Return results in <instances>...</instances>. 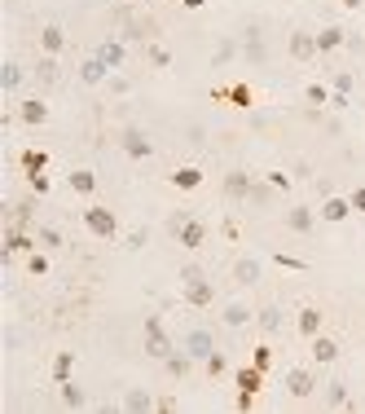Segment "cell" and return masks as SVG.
Listing matches in <instances>:
<instances>
[{
	"mask_svg": "<svg viewBox=\"0 0 365 414\" xmlns=\"http://www.w3.org/2000/svg\"><path fill=\"white\" fill-rule=\"evenodd\" d=\"M22 80H27V71H22L18 62H5V66H0V89H5V93H18Z\"/></svg>",
	"mask_w": 365,
	"mask_h": 414,
	"instance_id": "cell-27",
	"label": "cell"
},
{
	"mask_svg": "<svg viewBox=\"0 0 365 414\" xmlns=\"http://www.w3.org/2000/svg\"><path fill=\"white\" fill-rule=\"evenodd\" d=\"M106 89H110L115 97H123L128 89H133V84H128V80H123V75H110V80H106Z\"/></svg>",
	"mask_w": 365,
	"mask_h": 414,
	"instance_id": "cell-49",
	"label": "cell"
},
{
	"mask_svg": "<svg viewBox=\"0 0 365 414\" xmlns=\"http://www.w3.org/2000/svg\"><path fill=\"white\" fill-rule=\"evenodd\" d=\"M216 101H233V106H251V89L247 84H233V89H216Z\"/></svg>",
	"mask_w": 365,
	"mask_h": 414,
	"instance_id": "cell-31",
	"label": "cell"
},
{
	"mask_svg": "<svg viewBox=\"0 0 365 414\" xmlns=\"http://www.w3.org/2000/svg\"><path fill=\"white\" fill-rule=\"evenodd\" d=\"M255 322H259V330H264V335H277V330H282V308H277V304L259 308V313H255Z\"/></svg>",
	"mask_w": 365,
	"mask_h": 414,
	"instance_id": "cell-30",
	"label": "cell"
},
{
	"mask_svg": "<svg viewBox=\"0 0 365 414\" xmlns=\"http://www.w3.org/2000/svg\"><path fill=\"white\" fill-rule=\"evenodd\" d=\"M163 366H168V375H172V379H185V375H190V366H194V357H190V353H172V357L163 361Z\"/></svg>",
	"mask_w": 365,
	"mask_h": 414,
	"instance_id": "cell-32",
	"label": "cell"
},
{
	"mask_svg": "<svg viewBox=\"0 0 365 414\" xmlns=\"http://www.w3.org/2000/svg\"><path fill=\"white\" fill-rule=\"evenodd\" d=\"M145 58H150V66L168 71V66H172V49H168V44H145Z\"/></svg>",
	"mask_w": 365,
	"mask_h": 414,
	"instance_id": "cell-34",
	"label": "cell"
},
{
	"mask_svg": "<svg viewBox=\"0 0 365 414\" xmlns=\"http://www.w3.org/2000/svg\"><path fill=\"white\" fill-rule=\"evenodd\" d=\"M312 225H317V212H312V207H291V212H286V229H291V234H312Z\"/></svg>",
	"mask_w": 365,
	"mask_h": 414,
	"instance_id": "cell-14",
	"label": "cell"
},
{
	"mask_svg": "<svg viewBox=\"0 0 365 414\" xmlns=\"http://www.w3.org/2000/svg\"><path fill=\"white\" fill-rule=\"evenodd\" d=\"M80 80H84V84H106V80H110V66L93 54V58H84V66H80Z\"/></svg>",
	"mask_w": 365,
	"mask_h": 414,
	"instance_id": "cell-20",
	"label": "cell"
},
{
	"mask_svg": "<svg viewBox=\"0 0 365 414\" xmlns=\"http://www.w3.org/2000/svg\"><path fill=\"white\" fill-rule=\"evenodd\" d=\"M251 186H255V176L242 172V168H233V172L225 176V194H229V198H251Z\"/></svg>",
	"mask_w": 365,
	"mask_h": 414,
	"instance_id": "cell-13",
	"label": "cell"
},
{
	"mask_svg": "<svg viewBox=\"0 0 365 414\" xmlns=\"http://www.w3.org/2000/svg\"><path fill=\"white\" fill-rule=\"evenodd\" d=\"M322 322H326V318H322V308H312V304H308V308H299V318H295V326H299V335H304V340L322 335Z\"/></svg>",
	"mask_w": 365,
	"mask_h": 414,
	"instance_id": "cell-18",
	"label": "cell"
},
{
	"mask_svg": "<svg viewBox=\"0 0 365 414\" xmlns=\"http://www.w3.org/2000/svg\"><path fill=\"white\" fill-rule=\"evenodd\" d=\"M36 238H40V247H44V251H53V247H62V229L40 225V229H36Z\"/></svg>",
	"mask_w": 365,
	"mask_h": 414,
	"instance_id": "cell-38",
	"label": "cell"
},
{
	"mask_svg": "<svg viewBox=\"0 0 365 414\" xmlns=\"http://www.w3.org/2000/svg\"><path fill=\"white\" fill-rule=\"evenodd\" d=\"M330 93H352V71H339L330 80Z\"/></svg>",
	"mask_w": 365,
	"mask_h": 414,
	"instance_id": "cell-45",
	"label": "cell"
},
{
	"mask_svg": "<svg viewBox=\"0 0 365 414\" xmlns=\"http://www.w3.org/2000/svg\"><path fill=\"white\" fill-rule=\"evenodd\" d=\"M141 330H145V353H150L154 361H168V357L176 353V344H172V335L163 330V318H159V313H150V318L141 322Z\"/></svg>",
	"mask_w": 365,
	"mask_h": 414,
	"instance_id": "cell-1",
	"label": "cell"
},
{
	"mask_svg": "<svg viewBox=\"0 0 365 414\" xmlns=\"http://www.w3.org/2000/svg\"><path fill=\"white\" fill-rule=\"evenodd\" d=\"M339 5H344V9H361V0H339Z\"/></svg>",
	"mask_w": 365,
	"mask_h": 414,
	"instance_id": "cell-54",
	"label": "cell"
},
{
	"mask_svg": "<svg viewBox=\"0 0 365 414\" xmlns=\"http://www.w3.org/2000/svg\"><path fill=\"white\" fill-rule=\"evenodd\" d=\"M207 5V0H185V9H202Z\"/></svg>",
	"mask_w": 365,
	"mask_h": 414,
	"instance_id": "cell-55",
	"label": "cell"
},
{
	"mask_svg": "<svg viewBox=\"0 0 365 414\" xmlns=\"http://www.w3.org/2000/svg\"><path fill=\"white\" fill-rule=\"evenodd\" d=\"M40 49H44L48 58H58L62 49H66V31L58 27V22H48V27H40Z\"/></svg>",
	"mask_w": 365,
	"mask_h": 414,
	"instance_id": "cell-15",
	"label": "cell"
},
{
	"mask_svg": "<svg viewBox=\"0 0 365 414\" xmlns=\"http://www.w3.org/2000/svg\"><path fill=\"white\" fill-rule=\"evenodd\" d=\"M66 181H71V190H75V194H84V198L97 190V172H88V168H75Z\"/></svg>",
	"mask_w": 365,
	"mask_h": 414,
	"instance_id": "cell-29",
	"label": "cell"
},
{
	"mask_svg": "<svg viewBox=\"0 0 365 414\" xmlns=\"http://www.w3.org/2000/svg\"><path fill=\"white\" fill-rule=\"evenodd\" d=\"M123 410L128 414H150V410H159V397H154L150 388H128V393H123Z\"/></svg>",
	"mask_w": 365,
	"mask_h": 414,
	"instance_id": "cell-8",
	"label": "cell"
},
{
	"mask_svg": "<svg viewBox=\"0 0 365 414\" xmlns=\"http://www.w3.org/2000/svg\"><path fill=\"white\" fill-rule=\"evenodd\" d=\"M123 154H128V159H150V154H154V141L141 133V128H123Z\"/></svg>",
	"mask_w": 365,
	"mask_h": 414,
	"instance_id": "cell-6",
	"label": "cell"
},
{
	"mask_svg": "<svg viewBox=\"0 0 365 414\" xmlns=\"http://www.w3.org/2000/svg\"><path fill=\"white\" fill-rule=\"evenodd\" d=\"M233 383H238L242 393H259V388H264V370H259V366H242L238 375H233Z\"/></svg>",
	"mask_w": 365,
	"mask_h": 414,
	"instance_id": "cell-26",
	"label": "cell"
},
{
	"mask_svg": "<svg viewBox=\"0 0 365 414\" xmlns=\"http://www.w3.org/2000/svg\"><path fill=\"white\" fill-rule=\"evenodd\" d=\"M0 243H5V261H9V256H31L40 238H31L27 229H18V225H9V229H5V238H0Z\"/></svg>",
	"mask_w": 365,
	"mask_h": 414,
	"instance_id": "cell-5",
	"label": "cell"
},
{
	"mask_svg": "<svg viewBox=\"0 0 365 414\" xmlns=\"http://www.w3.org/2000/svg\"><path fill=\"white\" fill-rule=\"evenodd\" d=\"M27 269H31L36 278H44V273H48V256H44V251H31V256H27Z\"/></svg>",
	"mask_w": 365,
	"mask_h": 414,
	"instance_id": "cell-44",
	"label": "cell"
},
{
	"mask_svg": "<svg viewBox=\"0 0 365 414\" xmlns=\"http://www.w3.org/2000/svg\"><path fill=\"white\" fill-rule=\"evenodd\" d=\"M18 123H27V128H40L48 123V106L40 97H27V101H18Z\"/></svg>",
	"mask_w": 365,
	"mask_h": 414,
	"instance_id": "cell-11",
	"label": "cell"
},
{
	"mask_svg": "<svg viewBox=\"0 0 365 414\" xmlns=\"http://www.w3.org/2000/svg\"><path fill=\"white\" fill-rule=\"evenodd\" d=\"M304 97L312 101V106H330V89H326V84H308Z\"/></svg>",
	"mask_w": 365,
	"mask_h": 414,
	"instance_id": "cell-42",
	"label": "cell"
},
{
	"mask_svg": "<svg viewBox=\"0 0 365 414\" xmlns=\"http://www.w3.org/2000/svg\"><path fill=\"white\" fill-rule=\"evenodd\" d=\"M242 54H247V62H264V36H259V27H247V40H242Z\"/></svg>",
	"mask_w": 365,
	"mask_h": 414,
	"instance_id": "cell-25",
	"label": "cell"
},
{
	"mask_svg": "<svg viewBox=\"0 0 365 414\" xmlns=\"http://www.w3.org/2000/svg\"><path fill=\"white\" fill-rule=\"evenodd\" d=\"M259 278H264V265H259L255 256H238V261H233V282H238V287H255Z\"/></svg>",
	"mask_w": 365,
	"mask_h": 414,
	"instance_id": "cell-7",
	"label": "cell"
},
{
	"mask_svg": "<svg viewBox=\"0 0 365 414\" xmlns=\"http://www.w3.org/2000/svg\"><path fill=\"white\" fill-rule=\"evenodd\" d=\"M312 361H317V366H330V361H339V344L330 340V335H312Z\"/></svg>",
	"mask_w": 365,
	"mask_h": 414,
	"instance_id": "cell-19",
	"label": "cell"
},
{
	"mask_svg": "<svg viewBox=\"0 0 365 414\" xmlns=\"http://www.w3.org/2000/svg\"><path fill=\"white\" fill-rule=\"evenodd\" d=\"M273 194H277V190L269 186V181H264V186L255 181V186H251V203H255V207H269V203H273Z\"/></svg>",
	"mask_w": 365,
	"mask_h": 414,
	"instance_id": "cell-41",
	"label": "cell"
},
{
	"mask_svg": "<svg viewBox=\"0 0 365 414\" xmlns=\"http://www.w3.org/2000/svg\"><path fill=\"white\" fill-rule=\"evenodd\" d=\"M58 401H62L66 410H84V405H88V397H84V388L75 383V379H62V383H58Z\"/></svg>",
	"mask_w": 365,
	"mask_h": 414,
	"instance_id": "cell-17",
	"label": "cell"
},
{
	"mask_svg": "<svg viewBox=\"0 0 365 414\" xmlns=\"http://www.w3.org/2000/svg\"><path fill=\"white\" fill-rule=\"evenodd\" d=\"M202 366H207V375H212V379H220V375H229V357L225 353H212Z\"/></svg>",
	"mask_w": 365,
	"mask_h": 414,
	"instance_id": "cell-40",
	"label": "cell"
},
{
	"mask_svg": "<svg viewBox=\"0 0 365 414\" xmlns=\"http://www.w3.org/2000/svg\"><path fill=\"white\" fill-rule=\"evenodd\" d=\"M255 405V393H242V388H238V410H251Z\"/></svg>",
	"mask_w": 365,
	"mask_h": 414,
	"instance_id": "cell-53",
	"label": "cell"
},
{
	"mask_svg": "<svg viewBox=\"0 0 365 414\" xmlns=\"http://www.w3.org/2000/svg\"><path fill=\"white\" fill-rule=\"evenodd\" d=\"M36 80H40V84H53V80H58V58L44 54V58L36 62Z\"/></svg>",
	"mask_w": 365,
	"mask_h": 414,
	"instance_id": "cell-36",
	"label": "cell"
},
{
	"mask_svg": "<svg viewBox=\"0 0 365 414\" xmlns=\"http://www.w3.org/2000/svg\"><path fill=\"white\" fill-rule=\"evenodd\" d=\"M150 243V229H133V234H128V251H141Z\"/></svg>",
	"mask_w": 365,
	"mask_h": 414,
	"instance_id": "cell-46",
	"label": "cell"
},
{
	"mask_svg": "<svg viewBox=\"0 0 365 414\" xmlns=\"http://www.w3.org/2000/svg\"><path fill=\"white\" fill-rule=\"evenodd\" d=\"M180 296H185V304L190 308H212V300H216V287L207 282V273L202 278H190V282H180Z\"/></svg>",
	"mask_w": 365,
	"mask_h": 414,
	"instance_id": "cell-3",
	"label": "cell"
},
{
	"mask_svg": "<svg viewBox=\"0 0 365 414\" xmlns=\"http://www.w3.org/2000/svg\"><path fill=\"white\" fill-rule=\"evenodd\" d=\"M27 181H31V194H36V198L48 194V176H44V172H36V176H27Z\"/></svg>",
	"mask_w": 365,
	"mask_h": 414,
	"instance_id": "cell-47",
	"label": "cell"
},
{
	"mask_svg": "<svg viewBox=\"0 0 365 414\" xmlns=\"http://www.w3.org/2000/svg\"><path fill=\"white\" fill-rule=\"evenodd\" d=\"M71 370H75V353H58V357H53V383L71 379Z\"/></svg>",
	"mask_w": 365,
	"mask_h": 414,
	"instance_id": "cell-37",
	"label": "cell"
},
{
	"mask_svg": "<svg viewBox=\"0 0 365 414\" xmlns=\"http://www.w3.org/2000/svg\"><path fill=\"white\" fill-rule=\"evenodd\" d=\"M273 261H277V265H282V269H308V265H304V261H295V256H282V251H277V256H273Z\"/></svg>",
	"mask_w": 365,
	"mask_h": 414,
	"instance_id": "cell-51",
	"label": "cell"
},
{
	"mask_svg": "<svg viewBox=\"0 0 365 414\" xmlns=\"http://www.w3.org/2000/svg\"><path fill=\"white\" fill-rule=\"evenodd\" d=\"M97 58L106 62L110 71H119V66H123V40H115V36H110V40H101V44H97Z\"/></svg>",
	"mask_w": 365,
	"mask_h": 414,
	"instance_id": "cell-22",
	"label": "cell"
},
{
	"mask_svg": "<svg viewBox=\"0 0 365 414\" xmlns=\"http://www.w3.org/2000/svg\"><path fill=\"white\" fill-rule=\"evenodd\" d=\"M84 225H88V234H93V238H106V243L119 234V216L110 212V207H101V203L84 207Z\"/></svg>",
	"mask_w": 365,
	"mask_h": 414,
	"instance_id": "cell-2",
	"label": "cell"
},
{
	"mask_svg": "<svg viewBox=\"0 0 365 414\" xmlns=\"http://www.w3.org/2000/svg\"><path fill=\"white\" fill-rule=\"evenodd\" d=\"M344 44H348V31H344V27L317 31V54H334V49H344Z\"/></svg>",
	"mask_w": 365,
	"mask_h": 414,
	"instance_id": "cell-23",
	"label": "cell"
},
{
	"mask_svg": "<svg viewBox=\"0 0 365 414\" xmlns=\"http://www.w3.org/2000/svg\"><path fill=\"white\" fill-rule=\"evenodd\" d=\"M176 243H180V247H185V251H198V247L207 243V225H202L198 216H190L185 225H180V229H176Z\"/></svg>",
	"mask_w": 365,
	"mask_h": 414,
	"instance_id": "cell-9",
	"label": "cell"
},
{
	"mask_svg": "<svg viewBox=\"0 0 365 414\" xmlns=\"http://www.w3.org/2000/svg\"><path fill=\"white\" fill-rule=\"evenodd\" d=\"M330 106H334V111H348L352 101H348V93H330Z\"/></svg>",
	"mask_w": 365,
	"mask_h": 414,
	"instance_id": "cell-52",
	"label": "cell"
},
{
	"mask_svg": "<svg viewBox=\"0 0 365 414\" xmlns=\"http://www.w3.org/2000/svg\"><path fill=\"white\" fill-rule=\"evenodd\" d=\"M322 221H330V225H339V221H348L352 216V203L348 198H339V194H330L326 203H322V212H317Z\"/></svg>",
	"mask_w": 365,
	"mask_h": 414,
	"instance_id": "cell-16",
	"label": "cell"
},
{
	"mask_svg": "<svg viewBox=\"0 0 365 414\" xmlns=\"http://www.w3.org/2000/svg\"><path fill=\"white\" fill-rule=\"evenodd\" d=\"M286 393H291L295 401H308L312 393H317V379H312V370L291 366V370H286Z\"/></svg>",
	"mask_w": 365,
	"mask_h": 414,
	"instance_id": "cell-4",
	"label": "cell"
},
{
	"mask_svg": "<svg viewBox=\"0 0 365 414\" xmlns=\"http://www.w3.org/2000/svg\"><path fill=\"white\" fill-rule=\"evenodd\" d=\"M185 353H190L194 361H207V357L216 353V344H212V330H202V326H198V330H190V335H185Z\"/></svg>",
	"mask_w": 365,
	"mask_h": 414,
	"instance_id": "cell-10",
	"label": "cell"
},
{
	"mask_svg": "<svg viewBox=\"0 0 365 414\" xmlns=\"http://www.w3.org/2000/svg\"><path fill=\"white\" fill-rule=\"evenodd\" d=\"M168 181H172L176 190H198V186H202V168H176Z\"/></svg>",
	"mask_w": 365,
	"mask_h": 414,
	"instance_id": "cell-28",
	"label": "cell"
},
{
	"mask_svg": "<svg viewBox=\"0 0 365 414\" xmlns=\"http://www.w3.org/2000/svg\"><path fill=\"white\" fill-rule=\"evenodd\" d=\"M326 405H330V410H348V405H352V393H348L344 379H330V383H326Z\"/></svg>",
	"mask_w": 365,
	"mask_h": 414,
	"instance_id": "cell-21",
	"label": "cell"
},
{
	"mask_svg": "<svg viewBox=\"0 0 365 414\" xmlns=\"http://www.w3.org/2000/svg\"><path fill=\"white\" fill-rule=\"evenodd\" d=\"M348 203H352V212H365V186H356V190L348 194Z\"/></svg>",
	"mask_w": 365,
	"mask_h": 414,
	"instance_id": "cell-50",
	"label": "cell"
},
{
	"mask_svg": "<svg viewBox=\"0 0 365 414\" xmlns=\"http://www.w3.org/2000/svg\"><path fill=\"white\" fill-rule=\"evenodd\" d=\"M31 212H36V198H22V203L14 207V225L27 229V225H31Z\"/></svg>",
	"mask_w": 365,
	"mask_h": 414,
	"instance_id": "cell-39",
	"label": "cell"
},
{
	"mask_svg": "<svg viewBox=\"0 0 365 414\" xmlns=\"http://www.w3.org/2000/svg\"><path fill=\"white\" fill-rule=\"evenodd\" d=\"M264 181L273 190H291V176H286V172H264Z\"/></svg>",
	"mask_w": 365,
	"mask_h": 414,
	"instance_id": "cell-48",
	"label": "cell"
},
{
	"mask_svg": "<svg viewBox=\"0 0 365 414\" xmlns=\"http://www.w3.org/2000/svg\"><path fill=\"white\" fill-rule=\"evenodd\" d=\"M18 163H22V172H27V176H36V172H44V168H48V154H44V150H36V146H27V150L18 154Z\"/></svg>",
	"mask_w": 365,
	"mask_h": 414,
	"instance_id": "cell-24",
	"label": "cell"
},
{
	"mask_svg": "<svg viewBox=\"0 0 365 414\" xmlns=\"http://www.w3.org/2000/svg\"><path fill=\"white\" fill-rule=\"evenodd\" d=\"M291 58L295 62H312L317 58V36L312 31H291Z\"/></svg>",
	"mask_w": 365,
	"mask_h": 414,
	"instance_id": "cell-12",
	"label": "cell"
},
{
	"mask_svg": "<svg viewBox=\"0 0 365 414\" xmlns=\"http://www.w3.org/2000/svg\"><path fill=\"white\" fill-rule=\"evenodd\" d=\"M251 366H259V370H269V366H273V348H269V344H259V348L251 353Z\"/></svg>",
	"mask_w": 365,
	"mask_h": 414,
	"instance_id": "cell-43",
	"label": "cell"
},
{
	"mask_svg": "<svg viewBox=\"0 0 365 414\" xmlns=\"http://www.w3.org/2000/svg\"><path fill=\"white\" fill-rule=\"evenodd\" d=\"M255 313H251V308L247 304H238V300H233V304H225V326H247Z\"/></svg>",
	"mask_w": 365,
	"mask_h": 414,
	"instance_id": "cell-33",
	"label": "cell"
},
{
	"mask_svg": "<svg viewBox=\"0 0 365 414\" xmlns=\"http://www.w3.org/2000/svg\"><path fill=\"white\" fill-rule=\"evenodd\" d=\"M233 58H238V40L225 36V40L216 44V54H212V66H225V62H233Z\"/></svg>",
	"mask_w": 365,
	"mask_h": 414,
	"instance_id": "cell-35",
	"label": "cell"
}]
</instances>
